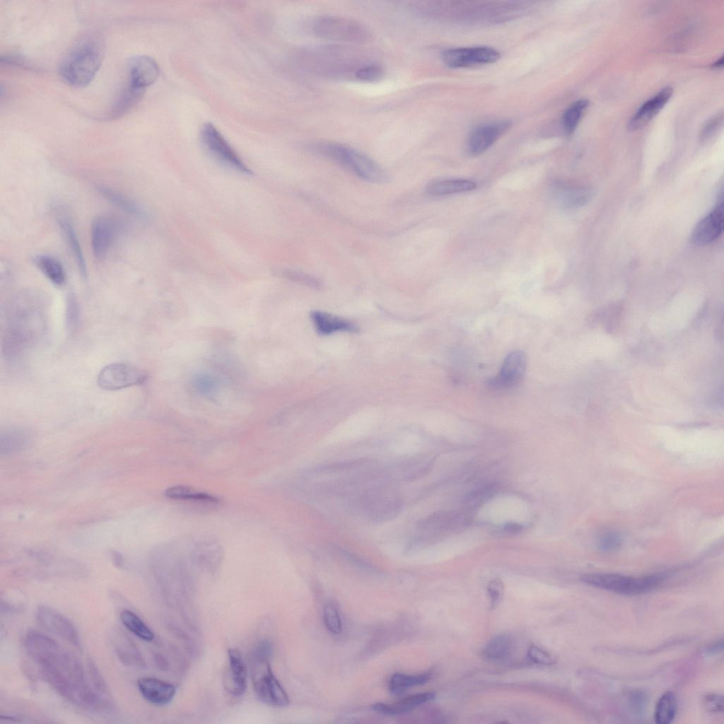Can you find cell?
Returning <instances> with one entry per match:
<instances>
[{"label":"cell","instance_id":"6da1fadb","mask_svg":"<svg viewBox=\"0 0 724 724\" xmlns=\"http://www.w3.org/2000/svg\"><path fill=\"white\" fill-rule=\"evenodd\" d=\"M25 648L45 679L74 704L92 711H107L111 701L100 694L86 679L83 665L57 642L37 631L28 632Z\"/></svg>","mask_w":724,"mask_h":724},{"label":"cell","instance_id":"7a4b0ae2","mask_svg":"<svg viewBox=\"0 0 724 724\" xmlns=\"http://www.w3.org/2000/svg\"><path fill=\"white\" fill-rule=\"evenodd\" d=\"M105 52L102 37L96 34L79 39L64 57L59 67L62 80L74 87H83L95 77Z\"/></svg>","mask_w":724,"mask_h":724},{"label":"cell","instance_id":"3957f363","mask_svg":"<svg viewBox=\"0 0 724 724\" xmlns=\"http://www.w3.org/2000/svg\"><path fill=\"white\" fill-rule=\"evenodd\" d=\"M272 646L259 643L255 649L251 661V676L255 692L263 703L279 707L287 706L290 700L284 689L274 675L269 663Z\"/></svg>","mask_w":724,"mask_h":724},{"label":"cell","instance_id":"277c9868","mask_svg":"<svg viewBox=\"0 0 724 724\" xmlns=\"http://www.w3.org/2000/svg\"><path fill=\"white\" fill-rule=\"evenodd\" d=\"M315 153L339 163L366 181L383 182L385 173L372 159L357 150L333 142H317L310 146Z\"/></svg>","mask_w":724,"mask_h":724},{"label":"cell","instance_id":"5b68a950","mask_svg":"<svg viewBox=\"0 0 724 724\" xmlns=\"http://www.w3.org/2000/svg\"><path fill=\"white\" fill-rule=\"evenodd\" d=\"M314 33L323 39L349 43H363L370 39L371 33L363 23L347 17L323 15L315 18Z\"/></svg>","mask_w":724,"mask_h":724},{"label":"cell","instance_id":"8992f818","mask_svg":"<svg viewBox=\"0 0 724 724\" xmlns=\"http://www.w3.org/2000/svg\"><path fill=\"white\" fill-rule=\"evenodd\" d=\"M23 296L14 300L9 310L8 327L6 332V345L13 349L23 348L32 340L33 325L39 324V310L32 299Z\"/></svg>","mask_w":724,"mask_h":724},{"label":"cell","instance_id":"52a82bcc","mask_svg":"<svg viewBox=\"0 0 724 724\" xmlns=\"http://www.w3.org/2000/svg\"><path fill=\"white\" fill-rule=\"evenodd\" d=\"M663 577L653 574L631 577L616 573H588L580 577L581 581L591 586L625 595L647 592L660 583Z\"/></svg>","mask_w":724,"mask_h":724},{"label":"cell","instance_id":"ba28073f","mask_svg":"<svg viewBox=\"0 0 724 724\" xmlns=\"http://www.w3.org/2000/svg\"><path fill=\"white\" fill-rule=\"evenodd\" d=\"M355 505L366 518L379 522L397 517L402 510V501L395 494L374 489L361 495L356 499Z\"/></svg>","mask_w":724,"mask_h":724},{"label":"cell","instance_id":"9c48e42d","mask_svg":"<svg viewBox=\"0 0 724 724\" xmlns=\"http://www.w3.org/2000/svg\"><path fill=\"white\" fill-rule=\"evenodd\" d=\"M201 138L207 151L223 165L244 174H251L245 164L218 130L211 123H206L201 130Z\"/></svg>","mask_w":724,"mask_h":724},{"label":"cell","instance_id":"30bf717a","mask_svg":"<svg viewBox=\"0 0 724 724\" xmlns=\"http://www.w3.org/2000/svg\"><path fill=\"white\" fill-rule=\"evenodd\" d=\"M146 379L144 373L127 363H114L104 367L98 376V384L106 390H117L138 385Z\"/></svg>","mask_w":724,"mask_h":724},{"label":"cell","instance_id":"8fae6325","mask_svg":"<svg viewBox=\"0 0 724 724\" xmlns=\"http://www.w3.org/2000/svg\"><path fill=\"white\" fill-rule=\"evenodd\" d=\"M500 53L489 46H476L447 49L442 52L443 63L450 68H463L496 62Z\"/></svg>","mask_w":724,"mask_h":724},{"label":"cell","instance_id":"7c38bea8","mask_svg":"<svg viewBox=\"0 0 724 724\" xmlns=\"http://www.w3.org/2000/svg\"><path fill=\"white\" fill-rule=\"evenodd\" d=\"M35 616L38 624L46 631L76 648H81L78 632L69 618L46 605L39 606Z\"/></svg>","mask_w":724,"mask_h":724},{"label":"cell","instance_id":"4fadbf2b","mask_svg":"<svg viewBox=\"0 0 724 724\" xmlns=\"http://www.w3.org/2000/svg\"><path fill=\"white\" fill-rule=\"evenodd\" d=\"M120 229L121 223L112 216L101 215L95 218L91 224L90 240L97 259L106 258Z\"/></svg>","mask_w":724,"mask_h":724},{"label":"cell","instance_id":"5bb4252c","mask_svg":"<svg viewBox=\"0 0 724 724\" xmlns=\"http://www.w3.org/2000/svg\"><path fill=\"white\" fill-rule=\"evenodd\" d=\"M511 126L508 120H497L484 123L470 133L467 144L468 152L479 155L490 148Z\"/></svg>","mask_w":724,"mask_h":724},{"label":"cell","instance_id":"9a60e30c","mask_svg":"<svg viewBox=\"0 0 724 724\" xmlns=\"http://www.w3.org/2000/svg\"><path fill=\"white\" fill-rule=\"evenodd\" d=\"M527 366V358L521 351L508 354L498 373L489 381L494 388L508 389L517 385L523 378Z\"/></svg>","mask_w":724,"mask_h":724},{"label":"cell","instance_id":"2e32d148","mask_svg":"<svg viewBox=\"0 0 724 724\" xmlns=\"http://www.w3.org/2000/svg\"><path fill=\"white\" fill-rule=\"evenodd\" d=\"M127 74L129 86L145 90L146 87L156 81L159 75V67L151 57L136 56L128 62Z\"/></svg>","mask_w":724,"mask_h":724},{"label":"cell","instance_id":"e0dca14e","mask_svg":"<svg viewBox=\"0 0 724 724\" xmlns=\"http://www.w3.org/2000/svg\"><path fill=\"white\" fill-rule=\"evenodd\" d=\"M723 229V204L722 199L715 209L703 217L695 226L691 240L694 243L703 245L717 239Z\"/></svg>","mask_w":724,"mask_h":724},{"label":"cell","instance_id":"ac0fdd59","mask_svg":"<svg viewBox=\"0 0 724 724\" xmlns=\"http://www.w3.org/2000/svg\"><path fill=\"white\" fill-rule=\"evenodd\" d=\"M137 687L148 702L158 706L170 702L176 692L173 684L151 677H140L137 680Z\"/></svg>","mask_w":724,"mask_h":724},{"label":"cell","instance_id":"d6986e66","mask_svg":"<svg viewBox=\"0 0 724 724\" xmlns=\"http://www.w3.org/2000/svg\"><path fill=\"white\" fill-rule=\"evenodd\" d=\"M672 94V88L665 87L646 101L631 117L628 123L629 129L634 131L646 126L662 109Z\"/></svg>","mask_w":724,"mask_h":724},{"label":"cell","instance_id":"ffe728a7","mask_svg":"<svg viewBox=\"0 0 724 724\" xmlns=\"http://www.w3.org/2000/svg\"><path fill=\"white\" fill-rule=\"evenodd\" d=\"M229 671L225 679L226 690L232 695H242L247 687V667L238 648H232L228 650Z\"/></svg>","mask_w":724,"mask_h":724},{"label":"cell","instance_id":"44dd1931","mask_svg":"<svg viewBox=\"0 0 724 724\" xmlns=\"http://www.w3.org/2000/svg\"><path fill=\"white\" fill-rule=\"evenodd\" d=\"M57 222L75 259L81 275L84 279H86L88 277L86 262L80 241L71 221L66 214L61 213L57 216Z\"/></svg>","mask_w":724,"mask_h":724},{"label":"cell","instance_id":"7402d4cb","mask_svg":"<svg viewBox=\"0 0 724 724\" xmlns=\"http://www.w3.org/2000/svg\"><path fill=\"white\" fill-rule=\"evenodd\" d=\"M433 692H424L404 697L394 703H377L373 705L374 711L385 715H399L407 713L416 706L435 698Z\"/></svg>","mask_w":724,"mask_h":724},{"label":"cell","instance_id":"603a6c76","mask_svg":"<svg viewBox=\"0 0 724 724\" xmlns=\"http://www.w3.org/2000/svg\"><path fill=\"white\" fill-rule=\"evenodd\" d=\"M97 190L101 196L123 211L139 218H144L146 213L134 199L109 186L99 185Z\"/></svg>","mask_w":724,"mask_h":724},{"label":"cell","instance_id":"cb8c5ba5","mask_svg":"<svg viewBox=\"0 0 724 724\" xmlns=\"http://www.w3.org/2000/svg\"><path fill=\"white\" fill-rule=\"evenodd\" d=\"M311 318L317 331L322 334L356 330V326L350 321L325 312L314 311L311 313Z\"/></svg>","mask_w":724,"mask_h":724},{"label":"cell","instance_id":"d4e9b609","mask_svg":"<svg viewBox=\"0 0 724 724\" xmlns=\"http://www.w3.org/2000/svg\"><path fill=\"white\" fill-rule=\"evenodd\" d=\"M37 268L55 286H62L66 281V271L62 263L49 255H38L34 257Z\"/></svg>","mask_w":724,"mask_h":724},{"label":"cell","instance_id":"484cf974","mask_svg":"<svg viewBox=\"0 0 724 724\" xmlns=\"http://www.w3.org/2000/svg\"><path fill=\"white\" fill-rule=\"evenodd\" d=\"M477 184L465 179H448L434 180L428 184L426 191L433 196H441L468 192L474 189Z\"/></svg>","mask_w":724,"mask_h":724},{"label":"cell","instance_id":"4316f807","mask_svg":"<svg viewBox=\"0 0 724 724\" xmlns=\"http://www.w3.org/2000/svg\"><path fill=\"white\" fill-rule=\"evenodd\" d=\"M431 677L430 672L418 675L395 673L390 677L389 690L393 695H400L409 687L426 683Z\"/></svg>","mask_w":724,"mask_h":724},{"label":"cell","instance_id":"83f0119b","mask_svg":"<svg viewBox=\"0 0 724 724\" xmlns=\"http://www.w3.org/2000/svg\"><path fill=\"white\" fill-rule=\"evenodd\" d=\"M677 710L675 695L671 691L664 693L658 700L654 711V720L658 724H669L675 718Z\"/></svg>","mask_w":724,"mask_h":724},{"label":"cell","instance_id":"f1b7e54d","mask_svg":"<svg viewBox=\"0 0 724 724\" xmlns=\"http://www.w3.org/2000/svg\"><path fill=\"white\" fill-rule=\"evenodd\" d=\"M119 618L124 626L133 634L145 641H152L154 634L145 622L134 612L129 609H123Z\"/></svg>","mask_w":724,"mask_h":724},{"label":"cell","instance_id":"f546056e","mask_svg":"<svg viewBox=\"0 0 724 724\" xmlns=\"http://www.w3.org/2000/svg\"><path fill=\"white\" fill-rule=\"evenodd\" d=\"M117 655L122 662L129 666L144 667L145 661L134 643L122 636L115 644Z\"/></svg>","mask_w":724,"mask_h":724},{"label":"cell","instance_id":"4dcf8cb0","mask_svg":"<svg viewBox=\"0 0 724 724\" xmlns=\"http://www.w3.org/2000/svg\"><path fill=\"white\" fill-rule=\"evenodd\" d=\"M145 90L135 88L127 84L118 100L113 105L110 117L117 118L121 117L133 107L141 98Z\"/></svg>","mask_w":724,"mask_h":724},{"label":"cell","instance_id":"1f68e13d","mask_svg":"<svg viewBox=\"0 0 724 724\" xmlns=\"http://www.w3.org/2000/svg\"><path fill=\"white\" fill-rule=\"evenodd\" d=\"M588 103L585 99L578 100L566 110L562 117V125L567 134L575 132Z\"/></svg>","mask_w":724,"mask_h":724},{"label":"cell","instance_id":"d6a6232c","mask_svg":"<svg viewBox=\"0 0 724 724\" xmlns=\"http://www.w3.org/2000/svg\"><path fill=\"white\" fill-rule=\"evenodd\" d=\"M165 494L167 497L175 500H191L216 503L218 499L210 494L201 493L193 490L186 486L178 485L170 487L165 490Z\"/></svg>","mask_w":724,"mask_h":724},{"label":"cell","instance_id":"836d02e7","mask_svg":"<svg viewBox=\"0 0 724 724\" xmlns=\"http://www.w3.org/2000/svg\"><path fill=\"white\" fill-rule=\"evenodd\" d=\"M30 436L27 431L15 428L6 431L1 436V449L5 452L18 451L27 445Z\"/></svg>","mask_w":724,"mask_h":724},{"label":"cell","instance_id":"e575fe53","mask_svg":"<svg viewBox=\"0 0 724 724\" xmlns=\"http://www.w3.org/2000/svg\"><path fill=\"white\" fill-rule=\"evenodd\" d=\"M510 639L506 635L492 638L484 649V655L489 660H497L505 658L510 649Z\"/></svg>","mask_w":724,"mask_h":724},{"label":"cell","instance_id":"d590c367","mask_svg":"<svg viewBox=\"0 0 724 724\" xmlns=\"http://www.w3.org/2000/svg\"><path fill=\"white\" fill-rule=\"evenodd\" d=\"M323 621L326 629L332 634H339L342 630V622L337 607L328 602L323 608Z\"/></svg>","mask_w":724,"mask_h":724},{"label":"cell","instance_id":"8d00e7d4","mask_svg":"<svg viewBox=\"0 0 724 724\" xmlns=\"http://www.w3.org/2000/svg\"><path fill=\"white\" fill-rule=\"evenodd\" d=\"M383 69L375 63H366L361 66L355 73L354 78L361 81L373 82L383 76Z\"/></svg>","mask_w":724,"mask_h":724},{"label":"cell","instance_id":"74e56055","mask_svg":"<svg viewBox=\"0 0 724 724\" xmlns=\"http://www.w3.org/2000/svg\"><path fill=\"white\" fill-rule=\"evenodd\" d=\"M622 538L619 533L609 531L602 534L597 540V547L602 551H611L620 547Z\"/></svg>","mask_w":724,"mask_h":724},{"label":"cell","instance_id":"f35d334b","mask_svg":"<svg viewBox=\"0 0 724 724\" xmlns=\"http://www.w3.org/2000/svg\"><path fill=\"white\" fill-rule=\"evenodd\" d=\"M527 655L530 660L536 664L547 665L556 662L553 655L536 646H532L529 648Z\"/></svg>","mask_w":724,"mask_h":724},{"label":"cell","instance_id":"ab89813d","mask_svg":"<svg viewBox=\"0 0 724 724\" xmlns=\"http://www.w3.org/2000/svg\"><path fill=\"white\" fill-rule=\"evenodd\" d=\"M487 591L490 597L491 609L496 608L501 602L503 593L504 586L499 579H494L489 582L487 586Z\"/></svg>","mask_w":724,"mask_h":724},{"label":"cell","instance_id":"60d3db41","mask_svg":"<svg viewBox=\"0 0 724 724\" xmlns=\"http://www.w3.org/2000/svg\"><path fill=\"white\" fill-rule=\"evenodd\" d=\"M704 708L711 713H722L723 711V697L721 695L710 694L703 699Z\"/></svg>","mask_w":724,"mask_h":724},{"label":"cell","instance_id":"b9f144b4","mask_svg":"<svg viewBox=\"0 0 724 724\" xmlns=\"http://www.w3.org/2000/svg\"><path fill=\"white\" fill-rule=\"evenodd\" d=\"M723 115H717L714 117L709 119L706 124L703 126L701 132V136L702 138H708L711 136L713 133L717 131V129L722 124Z\"/></svg>","mask_w":724,"mask_h":724},{"label":"cell","instance_id":"7bdbcfd3","mask_svg":"<svg viewBox=\"0 0 724 724\" xmlns=\"http://www.w3.org/2000/svg\"><path fill=\"white\" fill-rule=\"evenodd\" d=\"M286 275L288 276L289 278H291L292 279L298 280V281H303V282H305V283H310V284L311 283V284H316L315 280L313 279L309 276H307L305 274H300V273H298V272H291V271H289V272L286 273Z\"/></svg>","mask_w":724,"mask_h":724},{"label":"cell","instance_id":"ee69618b","mask_svg":"<svg viewBox=\"0 0 724 724\" xmlns=\"http://www.w3.org/2000/svg\"><path fill=\"white\" fill-rule=\"evenodd\" d=\"M723 641L720 640L706 647L705 652L708 655H714L718 653L723 650Z\"/></svg>","mask_w":724,"mask_h":724},{"label":"cell","instance_id":"f6af8a7d","mask_svg":"<svg viewBox=\"0 0 724 724\" xmlns=\"http://www.w3.org/2000/svg\"><path fill=\"white\" fill-rule=\"evenodd\" d=\"M521 525L515 522H507L504 525V530L509 533H515L522 530Z\"/></svg>","mask_w":724,"mask_h":724},{"label":"cell","instance_id":"bcb514c9","mask_svg":"<svg viewBox=\"0 0 724 724\" xmlns=\"http://www.w3.org/2000/svg\"><path fill=\"white\" fill-rule=\"evenodd\" d=\"M155 660H156V663L158 664V665L160 667H162V668L165 667V665H166L165 660H164V658L160 655L156 654L155 655Z\"/></svg>","mask_w":724,"mask_h":724},{"label":"cell","instance_id":"7dc6e473","mask_svg":"<svg viewBox=\"0 0 724 724\" xmlns=\"http://www.w3.org/2000/svg\"><path fill=\"white\" fill-rule=\"evenodd\" d=\"M723 57H721L720 59H718L717 61H716L713 63V64H712V66L714 68H720V67L723 66Z\"/></svg>","mask_w":724,"mask_h":724}]
</instances>
